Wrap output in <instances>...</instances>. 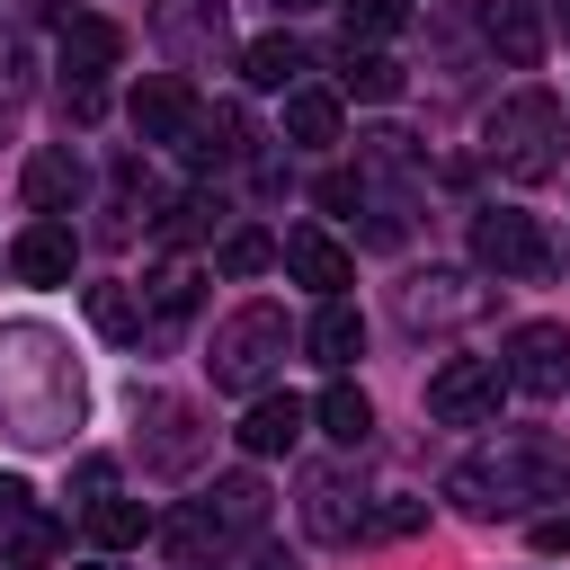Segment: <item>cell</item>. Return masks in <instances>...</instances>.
Segmentation results:
<instances>
[{
  "mask_svg": "<svg viewBox=\"0 0 570 570\" xmlns=\"http://www.w3.org/2000/svg\"><path fill=\"white\" fill-rule=\"evenodd\" d=\"M0 419L27 445H53L62 428H80V374H71V356H53L45 330L0 338Z\"/></svg>",
  "mask_w": 570,
  "mask_h": 570,
  "instance_id": "obj_1",
  "label": "cell"
},
{
  "mask_svg": "<svg viewBox=\"0 0 570 570\" xmlns=\"http://www.w3.org/2000/svg\"><path fill=\"white\" fill-rule=\"evenodd\" d=\"M445 499H463L472 517H525L534 499H570V454L552 436H499L445 481Z\"/></svg>",
  "mask_w": 570,
  "mask_h": 570,
  "instance_id": "obj_2",
  "label": "cell"
},
{
  "mask_svg": "<svg viewBox=\"0 0 570 570\" xmlns=\"http://www.w3.org/2000/svg\"><path fill=\"white\" fill-rule=\"evenodd\" d=\"M258 534H267V481H258V472L214 481L187 517H169V525H160V543H169V561H178V570H205V561H223L232 543H258Z\"/></svg>",
  "mask_w": 570,
  "mask_h": 570,
  "instance_id": "obj_3",
  "label": "cell"
},
{
  "mask_svg": "<svg viewBox=\"0 0 570 570\" xmlns=\"http://www.w3.org/2000/svg\"><path fill=\"white\" fill-rule=\"evenodd\" d=\"M561 134H570V116H561V98L552 89H517V98H499L490 107V125H481V151H490V169H508V178H552L561 169Z\"/></svg>",
  "mask_w": 570,
  "mask_h": 570,
  "instance_id": "obj_4",
  "label": "cell"
},
{
  "mask_svg": "<svg viewBox=\"0 0 570 570\" xmlns=\"http://www.w3.org/2000/svg\"><path fill=\"white\" fill-rule=\"evenodd\" d=\"M285 347H294V321L276 312V303H240L223 330H214V392H267V374L285 365Z\"/></svg>",
  "mask_w": 570,
  "mask_h": 570,
  "instance_id": "obj_5",
  "label": "cell"
},
{
  "mask_svg": "<svg viewBox=\"0 0 570 570\" xmlns=\"http://www.w3.org/2000/svg\"><path fill=\"white\" fill-rule=\"evenodd\" d=\"M499 392H508V365H499V356H445V365L428 374V419L481 428V419H499Z\"/></svg>",
  "mask_w": 570,
  "mask_h": 570,
  "instance_id": "obj_6",
  "label": "cell"
},
{
  "mask_svg": "<svg viewBox=\"0 0 570 570\" xmlns=\"http://www.w3.org/2000/svg\"><path fill=\"white\" fill-rule=\"evenodd\" d=\"M472 258H481L490 276H543V267H552V249H543L534 214H517V205L472 214Z\"/></svg>",
  "mask_w": 570,
  "mask_h": 570,
  "instance_id": "obj_7",
  "label": "cell"
},
{
  "mask_svg": "<svg viewBox=\"0 0 570 570\" xmlns=\"http://www.w3.org/2000/svg\"><path fill=\"white\" fill-rule=\"evenodd\" d=\"M499 365H508V392H534V401H552V392L570 383V330H561V321H517Z\"/></svg>",
  "mask_w": 570,
  "mask_h": 570,
  "instance_id": "obj_8",
  "label": "cell"
},
{
  "mask_svg": "<svg viewBox=\"0 0 570 570\" xmlns=\"http://www.w3.org/2000/svg\"><path fill=\"white\" fill-rule=\"evenodd\" d=\"M9 267H18V285H71V267H80L71 214H36V223L9 240Z\"/></svg>",
  "mask_w": 570,
  "mask_h": 570,
  "instance_id": "obj_9",
  "label": "cell"
},
{
  "mask_svg": "<svg viewBox=\"0 0 570 570\" xmlns=\"http://www.w3.org/2000/svg\"><path fill=\"white\" fill-rule=\"evenodd\" d=\"M276 258H285V276H294V285H312L321 303H338V294L356 285V258H347V249H338V240H330L321 223H294Z\"/></svg>",
  "mask_w": 570,
  "mask_h": 570,
  "instance_id": "obj_10",
  "label": "cell"
},
{
  "mask_svg": "<svg viewBox=\"0 0 570 570\" xmlns=\"http://www.w3.org/2000/svg\"><path fill=\"white\" fill-rule=\"evenodd\" d=\"M472 312H481V294H472V276H454V267H428V276L401 285V321H410V330H454V321H472Z\"/></svg>",
  "mask_w": 570,
  "mask_h": 570,
  "instance_id": "obj_11",
  "label": "cell"
},
{
  "mask_svg": "<svg viewBox=\"0 0 570 570\" xmlns=\"http://www.w3.org/2000/svg\"><path fill=\"white\" fill-rule=\"evenodd\" d=\"M53 53H62V80H107V71L125 62V27L80 9V18H62V45H53Z\"/></svg>",
  "mask_w": 570,
  "mask_h": 570,
  "instance_id": "obj_12",
  "label": "cell"
},
{
  "mask_svg": "<svg viewBox=\"0 0 570 570\" xmlns=\"http://www.w3.org/2000/svg\"><path fill=\"white\" fill-rule=\"evenodd\" d=\"M187 125H196V89H187L178 71H151V80L134 89V134H142V142H187Z\"/></svg>",
  "mask_w": 570,
  "mask_h": 570,
  "instance_id": "obj_13",
  "label": "cell"
},
{
  "mask_svg": "<svg viewBox=\"0 0 570 570\" xmlns=\"http://www.w3.org/2000/svg\"><path fill=\"white\" fill-rule=\"evenodd\" d=\"M151 36L169 53H223V0H151Z\"/></svg>",
  "mask_w": 570,
  "mask_h": 570,
  "instance_id": "obj_14",
  "label": "cell"
},
{
  "mask_svg": "<svg viewBox=\"0 0 570 570\" xmlns=\"http://www.w3.org/2000/svg\"><path fill=\"white\" fill-rule=\"evenodd\" d=\"M18 187H27V205H36V214H71V205H80V187H89V169H80V151L45 142V151L18 169Z\"/></svg>",
  "mask_w": 570,
  "mask_h": 570,
  "instance_id": "obj_15",
  "label": "cell"
},
{
  "mask_svg": "<svg viewBox=\"0 0 570 570\" xmlns=\"http://www.w3.org/2000/svg\"><path fill=\"white\" fill-rule=\"evenodd\" d=\"M303 428H312V401H294V392H258L249 419H240L232 436H240V454H285Z\"/></svg>",
  "mask_w": 570,
  "mask_h": 570,
  "instance_id": "obj_16",
  "label": "cell"
},
{
  "mask_svg": "<svg viewBox=\"0 0 570 570\" xmlns=\"http://www.w3.org/2000/svg\"><path fill=\"white\" fill-rule=\"evenodd\" d=\"M481 36H490V53H499L508 71H534V62H543V18H534V0H490V9H481Z\"/></svg>",
  "mask_w": 570,
  "mask_h": 570,
  "instance_id": "obj_17",
  "label": "cell"
},
{
  "mask_svg": "<svg viewBox=\"0 0 570 570\" xmlns=\"http://www.w3.org/2000/svg\"><path fill=\"white\" fill-rule=\"evenodd\" d=\"M303 347H312L330 374H347V365L365 356V312H356L347 294H338V303H321V312H312V330H303Z\"/></svg>",
  "mask_w": 570,
  "mask_h": 570,
  "instance_id": "obj_18",
  "label": "cell"
},
{
  "mask_svg": "<svg viewBox=\"0 0 570 570\" xmlns=\"http://www.w3.org/2000/svg\"><path fill=\"white\" fill-rule=\"evenodd\" d=\"M142 428H151V472H187V463H196V410H187V401L151 392V401H142Z\"/></svg>",
  "mask_w": 570,
  "mask_h": 570,
  "instance_id": "obj_19",
  "label": "cell"
},
{
  "mask_svg": "<svg viewBox=\"0 0 570 570\" xmlns=\"http://www.w3.org/2000/svg\"><path fill=\"white\" fill-rule=\"evenodd\" d=\"M303 71H312V53L276 27V36H258V45H240V80L249 89H303Z\"/></svg>",
  "mask_w": 570,
  "mask_h": 570,
  "instance_id": "obj_20",
  "label": "cell"
},
{
  "mask_svg": "<svg viewBox=\"0 0 570 570\" xmlns=\"http://www.w3.org/2000/svg\"><path fill=\"white\" fill-rule=\"evenodd\" d=\"M312 428H321L330 445H365V436H374V401H365V392H356V383L338 374V383H330V392L312 401Z\"/></svg>",
  "mask_w": 570,
  "mask_h": 570,
  "instance_id": "obj_21",
  "label": "cell"
},
{
  "mask_svg": "<svg viewBox=\"0 0 570 570\" xmlns=\"http://www.w3.org/2000/svg\"><path fill=\"white\" fill-rule=\"evenodd\" d=\"M285 134L303 142V151H330L338 142V89H285Z\"/></svg>",
  "mask_w": 570,
  "mask_h": 570,
  "instance_id": "obj_22",
  "label": "cell"
},
{
  "mask_svg": "<svg viewBox=\"0 0 570 570\" xmlns=\"http://www.w3.org/2000/svg\"><path fill=\"white\" fill-rule=\"evenodd\" d=\"M187 160H240L249 151V125H240V107H196V125H187V142H178Z\"/></svg>",
  "mask_w": 570,
  "mask_h": 570,
  "instance_id": "obj_23",
  "label": "cell"
},
{
  "mask_svg": "<svg viewBox=\"0 0 570 570\" xmlns=\"http://www.w3.org/2000/svg\"><path fill=\"white\" fill-rule=\"evenodd\" d=\"M160 517H151V499H125V490H107V499H89V534L107 543V552H125V543H142Z\"/></svg>",
  "mask_w": 570,
  "mask_h": 570,
  "instance_id": "obj_24",
  "label": "cell"
},
{
  "mask_svg": "<svg viewBox=\"0 0 570 570\" xmlns=\"http://www.w3.org/2000/svg\"><path fill=\"white\" fill-rule=\"evenodd\" d=\"M303 499H312V508H303L312 534H330V543H356V534H365V508H347V481H338V472H321Z\"/></svg>",
  "mask_w": 570,
  "mask_h": 570,
  "instance_id": "obj_25",
  "label": "cell"
},
{
  "mask_svg": "<svg viewBox=\"0 0 570 570\" xmlns=\"http://www.w3.org/2000/svg\"><path fill=\"white\" fill-rule=\"evenodd\" d=\"M338 89H347V98H401V62L374 53V45H347V53H338Z\"/></svg>",
  "mask_w": 570,
  "mask_h": 570,
  "instance_id": "obj_26",
  "label": "cell"
},
{
  "mask_svg": "<svg viewBox=\"0 0 570 570\" xmlns=\"http://www.w3.org/2000/svg\"><path fill=\"white\" fill-rule=\"evenodd\" d=\"M89 321L107 330V338H142V321H151V303H134V285H89Z\"/></svg>",
  "mask_w": 570,
  "mask_h": 570,
  "instance_id": "obj_27",
  "label": "cell"
},
{
  "mask_svg": "<svg viewBox=\"0 0 570 570\" xmlns=\"http://www.w3.org/2000/svg\"><path fill=\"white\" fill-rule=\"evenodd\" d=\"M214 267H223V276H258V267H276V240H267L258 223H240V232H223Z\"/></svg>",
  "mask_w": 570,
  "mask_h": 570,
  "instance_id": "obj_28",
  "label": "cell"
},
{
  "mask_svg": "<svg viewBox=\"0 0 570 570\" xmlns=\"http://www.w3.org/2000/svg\"><path fill=\"white\" fill-rule=\"evenodd\" d=\"M187 312H196V267H178V258H169V267L151 276V321H160V330H178Z\"/></svg>",
  "mask_w": 570,
  "mask_h": 570,
  "instance_id": "obj_29",
  "label": "cell"
},
{
  "mask_svg": "<svg viewBox=\"0 0 570 570\" xmlns=\"http://www.w3.org/2000/svg\"><path fill=\"white\" fill-rule=\"evenodd\" d=\"M338 18H347V45H383L410 18V0H338Z\"/></svg>",
  "mask_w": 570,
  "mask_h": 570,
  "instance_id": "obj_30",
  "label": "cell"
},
{
  "mask_svg": "<svg viewBox=\"0 0 570 570\" xmlns=\"http://www.w3.org/2000/svg\"><path fill=\"white\" fill-rule=\"evenodd\" d=\"M223 214V196H178V205H160V240L169 249H187V240H205V223Z\"/></svg>",
  "mask_w": 570,
  "mask_h": 570,
  "instance_id": "obj_31",
  "label": "cell"
},
{
  "mask_svg": "<svg viewBox=\"0 0 570 570\" xmlns=\"http://www.w3.org/2000/svg\"><path fill=\"white\" fill-rule=\"evenodd\" d=\"M53 552H62V525H53V517H45V508H36V517H27V534H18V543H9V561H0V570H45V561H53Z\"/></svg>",
  "mask_w": 570,
  "mask_h": 570,
  "instance_id": "obj_32",
  "label": "cell"
},
{
  "mask_svg": "<svg viewBox=\"0 0 570 570\" xmlns=\"http://www.w3.org/2000/svg\"><path fill=\"white\" fill-rule=\"evenodd\" d=\"M419 525H428V508H419V499H383V508L365 517V543H392V534H419Z\"/></svg>",
  "mask_w": 570,
  "mask_h": 570,
  "instance_id": "obj_33",
  "label": "cell"
},
{
  "mask_svg": "<svg viewBox=\"0 0 570 570\" xmlns=\"http://www.w3.org/2000/svg\"><path fill=\"white\" fill-rule=\"evenodd\" d=\"M27 517H36V490H27V481H0V561H9V543L27 534Z\"/></svg>",
  "mask_w": 570,
  "mask_h": 570,
  "instance_id": "obj_34",
  "label": "cell"
},
{
  "mask_svg": "<svg viewBox=\"0 0 570 570\" xmlns=\"http://www.w3.org/2000/svg\"><path fill=\"white\" fill-rule=\"evenodd\" d=\"M71 490H80V508H89V499H107V490H116V463H98V454H89V463L71 472Z\"/></svg>",
  "mask_w": 570,
  "mask_h": 570,
  "instance_id": "obj_35",
  "label": "cell"
},
{
  "mask_svg": "<svg viewBox=\"0 0 570 570\" xmlns=\"http://www.w3.org/2000/svg\"><path fill=\"white\" fill-rule=\"evenodd\" d=\"M534 552H570V508L561 517H534Z\"/></svg>",
  "mask_w": 570,
  "mask_h": 570,
  "instance_id": "obj_36",
  "label": "cell"
},
{
  "mask_svg": "<svg viewBox=\"0 0 570 570\" xmlns=\"http://www.w3.org/2000/svg\"><path fill=\"white\" fill-rule=\"evenodd\" d=\"M258 570H294V552H267V561H258Z\"/></svg>",
  "mask_w": 570,
  "mask_h": 570,
  "instance_id": "obj_37",
  "label": "cell"
},
{
  "mask_svg": "<svg viewBox=\"0 0 570 570\" xmlns=\"http://www.w3.org/2000/svg\"><path fill=\"white\" fill-rule=\"evenodd\" d=\"M276 9H285V18H294V9H321V0H276Z\"/></svg>",
  "mask_w": 570,
  "mask_h": 570,
  "instance_id": "obj_38",
  "label": "cell"
},
{
  "mask_svg": "<svg viewBox=\"0 0 570 570\" xmlns=\"http://www.w3.org/2000/svg\"><path fill=\"white\" fill-rule=\"evenodd\" d=\"M552 9H561V27H570V0H552Z\"/></svg>",
  "mask_w": 570,
  "mask_h": 570,
  "instance_id": "obj_39",
  "label": "cell"
},
{
  "mask_svg": "<svg viewBox=\"0 0 570 570\" xmlns=\"http://www.w3.org/2000/svg\"><path fill=\"white\" fill-rule=\"evenodd\" d=\"M80 570H107V561H80Z\"/></svg>",
  "mask_w": 570,
  "mask_h": 570,
  "instance_id": "obj_40",
  "label": "cell"
}]
</instances>
